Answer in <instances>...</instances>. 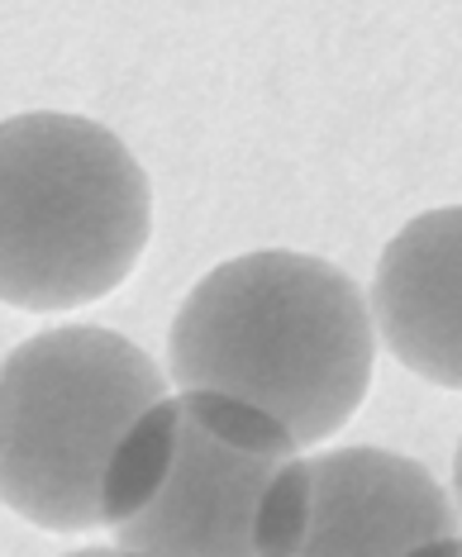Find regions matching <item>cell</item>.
Masks as SVG:
<instances>
[{
	"label": "cell",
	"instance_id": "1",
	"mask_svg": "<svg viewBox=\"0 0 462 557\" xmlns=\"http://www.w3.org/2000/svg\"><path fill=\"white\" fill-rule=\"evenodd\" d=\"M377 329L353 276L325 258L263 248L205 272L177 306L167 372L267 410L301 443H325L372 386Z\"/></svg>",
	"mask_w": 462,
	"mask_h": 557
},
{
	"label": "cell",
	"instance_id": "8",
	"mask_svg": "<svg viewBox=\"0 0 462 557\" xmlns=\"http://www.w3.org/2000/svg\"><path fill=\"white\" fill-rule=\"evenodd\" d=\"M405 557H462V534L429 539V543H420V548H410Z\"/></svg>",
	"mask_w": 462,
	"mask_h": 557
},
{
	"label": "cell",
	"instance_id": "7",
	"mask_svg": "<svg viewBox=\"0 0 462 557\" xmlns=\"http://www.w3.org/2000/svg\"><path fill=\"white\" fill-rule=\"evenodd\" d=\"M305 510H311V476L305 458H291L272 476L267 496L258 505V524H253V553L258 557H296L305 534Z\"/></svg>",
	"mask_w": 462,
	"mask_h": 557
},
{
	"label": "cell",
	"instance_id": "10",
	"mask_svg": "<svg viewBox=\"0 0 462 557\" xmlns=\"http://www.w3.org/2000/svg\"><path fill=\"white\" fill-rule=\"evenodd\" d=\"M453 486H458V519H462V443H458V458H453Z\"/></svg>",
	"mask_w": 462,
	"mask_h": 557
},
{
	"label": "cell",
	"instance_id": "5",
	"mask_svg": "<svg viewBox=\"0 0 462 557\" xmlns=\"http://www.w3.org/2000/svg\"><path fill=\"white\" fill-rule=\"evenodd\" d=\"M311 510L296 557H405L458 534V505L425 462L387 448H333L305 458Z\"/></svg>",
	"mask_w": 462,
	"mask_h": 557
},
{
	"label": "cell",
	"instance_id": "2",
	"mask_svg": "<svg viewBox=\"0 0 462 557\" xmlns=\"http://www.w3.org/2000/svg\"><path fill=\"white\" fill-rule=\"evenodd\" d=\"M153 191L106 124L68 110L0 120V300L62 314L106 300L148 248Z\"/></svg>",
	"mask_w": 462,
	"mask_h": 557
},
{
	"label": "cell",
	"instance_id": "6",
	"mask_svg": "<svg viewBox=\"0 0 462 557\" xmlns=\"http://www.w3.org/2000/svg\"><path fill=\"white\" fill-rule=\"evenodd\" d=\"M367 310L405 372L462 391V206L415 214L381 248Z\"/></svg>",
	"mask_w": 462,
	"mask_h": 557
},
{
	"label": "cell",
	"instance_id": "4",
	"mask_svg": "<svg viewBox=\"0 0 462 557\" xmlns=\"http://www.w3.org/2000/svg\"><path fill=\"white\" fill-rule=\"evenodd\" d=\"M301 443L258 405L220 391L172 396V448L144 510L114 524L130 557H258L253 524Z\"/></svg>",
	"mask_w": 462,
	"mask_h": 557
},
{
	"label": "cell",
	"instance_id": "9",
	"mask_svg": "<svg viewBox=\"0 0 462 557\" xmlns=\"http://www.w3.org/2000/svg\"><path fill=\"white\" fill-rule=\"evenodd\" d=\"M68 557H130L124 548H82V553H68Z\"/></svg>",
	"mask_w": 462,
	"mask_h": 557
},
{
	"label": "cell",
	"instance_id": "3",
	"mask_svg": "<svg viewBox=\"0 0 462 557\" xmlns=\"http://www.w3.org/2000/svg\"><path fill=\"white\" fill-rule=\"evenodd\" d=\"M167 396L134 338L62 324L0 362V500L48 534H92L120 438Z\"/></svg>",
	"mask_w": 462,
	"mask_h": 557
}]
</instances>
